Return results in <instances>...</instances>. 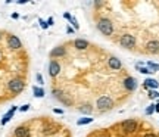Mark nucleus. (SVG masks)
Listing matches in <instances>:
<instances>
[{
	"label": "nucleus",
	"mask_w": 159,
	"mask_h": 137,
	"mask_svg": "<svg viewBox=\"0 0 159 137\" xmlns=\"http://www.w3.org/2000/svg\"><path fill=\"white\" fill-rule=\"evenodd\" d=\"M144 137H158V136H156V134H152V133H150V134H146Z\"/></svg>",
	"instance_id": "30"
},
{
	"label": "nucleus",
	"mask_w": 159,
	"mask_h": 137,
	"mask_svg": "<svg viewBox=\"0 0 159 137\" xmlns=\"http://www.w3.org/2000/svg\"><path fill=\"white\" fill-rule=\"evenodd\" d=\"M74 46L78 49V50H85L87 47H89V43L85 40H81V39H77V40L74 41Z\"/></svg>",
	"instance_id": "14"
},
{
	"label": "nucleus",
	"mask_w": 159,
	"mask_h": 137,
	"mask_svg": "<svg viewBox=\"0 0 159 137\" xmlns=\"http://www.w3.org/2000/svg\"><path fill=\"white\" fill-rule=\"evenodd\" d=\"M149 94H150V97H158L159 96V93H156V91H150Z\"/></svg>",
	"instance_id": "26"
},
{
	"label": "nucleus",
	"mask_w": 159,
	"mask_h": 137,
	"mask_svg": "<svg viewBox=\"0 0 159 137\" xmlns=\"http://www.w3.org/2000/svg\"><path fill=\"white\" fill-rule=\"evenodd\" d=\"M12 18H13V19H18V18H19V15H18V13H12Z\"/></svg>",
	"instance_id": "29"
},
{
	"label": "nucleus",
	"mask_w": 159,
	"mask_h": 137,
	"mask_svg": "<svg viewBox=\"0 0 159 137\" xmlns=\"http://www.w3.org/2000/svg\"><path fill=\"white\" fill-rule=\"evenodd\" d=\"M46 22H47V25H53V18H49Z\"/></svg>",
	"instance_id": "28"
},
{
	"label": "nucleus",
	"mask_w": 159,
	"mask_h": 137,
	"mask_svg": "<svg viewBox=\"0 0 159 137\" xmlns=\"http://www.w3.org/2000/svg\"><path fill=\"white\" fill-rule=\"evenodd\" d=\"M97 28H99V31H102L105 35H111L114 33V24L111 22L108 18H102L97 22Z\"/></svg>",
	"instance_id": "1"
},
{
	"label": "nucleus",
	"mask_w": 159,
	"mask_h": 137,
	"mask_svg": "<svg viewBox=\"0 0 159 137\" xmlns=\"http://www.w3.org/2000/svg\"><path fill=\"white\" fill-rule=\"evenodd\" d=\"M139 127V122L136 120H127L122 122V128H124L125 133H134Z\"/></svg>",
	"instance_id": "6"
},
{
	"label": "nucleus",
	"mask_w": 159,
	"mask_h": 137,
	"mask_svg": "<svg viewBox=\"0 0 159 137\" xmlns=\"http://www.w3.org/2000/svg\"><path fill=\"white\" fill-rule=\"evenodd\" d=\"M30 109V105H22L21 108H19V111H22V112H25V111H28Z\"/></svg>",
	"instance_id": "24"
},
{
	"label": "nucleus",
	"mask_w": 159,
	"mask_h": 137,
	"mask_svg": "<svg viewBox=\"0 0 159 137\" xmlns=\"http://www.w3.org/2000/svg\"><path fill=\"white\" fill-rule=\"evenodd\" d=\"M40 25H41V28H43V30H46L47 27H49V25H47V22H46V21H43V19H40Z\"/></svg>",
	"instance_id": "23"
},
{
	"label": "nucleus",
	"mask_w": 159,
	"mask_h": 137,
	"mask_svg": "<svg viewBox=\"0 0 159 137\" xmlns=\"http://www.w3.org/2000/svg\"><path fill=\"white\" fill-rule=\"evenodd\" d=\"M63 18H65V19H69V21L72 19V16H71L69 13H63Z\"/></svg>",
	"instance_id": "27"
},
{
	"label": "nucleus",
	"mask_w": 159,
	"mask_h": 137,
	"mask_svg": "<svg viewBox=\"0 0 159 137\" xmlns=\"http://www.w3.org/2000/svg\"><path fill=\"white\" fill-rule=\"evenodd\" d=\"M124 87L127 89V90H130V91L136 90V87H137L136 80H134L133 77H127V78L124 80Z\"/></svg>",
	"instance_id": "9"
},
{
	"label": "nucleus",
	"mask_w": 159,
	"mask_h": 137,
	"mask_svg": "<svg viewBox=\"0 0 159 137\" xmlns=\"http://www.w3.org/2000/svg\"><path fill=\"white\" fill-rule=\"evenodd\" d=\"M80 112H83V114H91V111H93V108H91L90 105H83V106H80Z\"/></svg>",
	"instance_id": "18"
},
{
	"label": "nucleus",
	"mask_w": 159,
	"mask_h": 137,
	"mask_svg": "<svg viewBox=\"0 0 159 137\" xmlns=\"http://www.w3.org/2000/svg\"><path fill=\"white\" fill-rule=\"evenodd\" d=\"M91 121H93V118H89V116H87V118H81V120H78L77 121V124H78V126H85V124H89V122H91Z\"/></svg>",
	"instance_id": "20"
},
{
	"label": "nucleus",
	"mask_w": 159,
	"mask_h": 137,
	"mask_svg": "<svg viewBox=\"0 0 159 137\" xmlns=\"http://www.w3.org/2000/svg\"><path fill=\"white\" fill-rule=\"evenodd\" d=\"M0 39H2V33H0Z\"/></svg>",
	"instance_id": "32"
},
{
	"label": "nucleus",
	"mask_w": 159,
	"mask_h": 137,
	"mask_svg": "<svg viewBox=\"0 0 159 137\" xmlns=\"http://www.w3.org/2000/svg\"><path fill=\"white\" fill-rule=\"evenodd\" d=\"M33 91L35 97H44V90L41 87H33Z\"/></svg>",
	"instance_id": "17"
},
{
	"label": "nucleus",
	"mask_w": 159,
	"mask_h": 137,
	"mask_svg": "<svg viewBox=\"0 0 159 137\" xmlns=\"http://www.w3.org/2000/svg\"><path fill=\"white\" fill-rule=\"evenodd\" d=\"M144 86L148 87V89H158L159 83L156 80H153V78H148V80L144 81Z\"/></svg>",
	"instance_id": "15"
},
{
	"label": "nucleus",
	"mask_w": 159,
	"mask_h": 137,
	"mask_svg": "<svg viewBox=\"0 0 159 137\" xmlns=\"http://www.w3.org/2000/svg\"><path fill=\"white\" fill-rule=\"evenodd\" d=\"M35 78H37V83H39V84H43V83H44V81H43V75L41 74H37L35 75Z\"/></svg>",
	"instance_id": "22"
},
{
	"label": "nucleus",
	"mask_w": 159,
	"mask_h": 137,
	"mask_svg": "<svg viewBox=\"0 0 159 137\" xmlns=\"http://www.w3.org/2000/svg\"><path fill=\"white\" fill-rule=\"evenodd\" d=\"M148 69L150 72H155V71H159V65L153 62H148Z\"/></svg>",
	"instance_id": "19"
},
{
	"label": "nucleus",
	"mask_w": 159,
	"mask_h": 137,
	"mask_svg": "<svg viewBox=\"0 0 159 137\" xmlns=\"http://www.w3.org/2000/svg\"><path fill=\"white\" fill-rule=\"evenodd\" d=\"M71 24H72V25H74V27H75V28H77V30H78V24H77V21H75V19H74V18H72V19H71Z\"/></svg>",
	"instance_id": "25"
},
{
	"label": "nucleus",
	"mask_w": 159,
	"mask_h": 137,
	"mask_svg": "<svg viewBox=\"0 0 159 137\" xmlns=\"http://www.w3.org/2000/svg\"><path fill=\"white\" fill-rule=\"evenodd\" d=\"M59 72H61V65H59V62L50 61V63H49V74H50L52 77H56Z\"/></svg>",
	"instance_id": "7"
},
{
	"label": "nucleus",
	"mask_w": 159,
	"mask_h": 137,
	"mask_svg": "<svg viewBox=\"0 0 159 137\" xmlns=\"http://www.w3.org/2000/svg\"><path fill=\"white\" fill-rule=\"evenodd\" d=\"M146 47H148L149 52H152V53H156V52H159V41H156V40L149 41L148 44H146Z\"/></svg>",
	"instance_id": "12"
},
{
	"label": "nucleus",
	"mask_w": 159,
	"mask_h": 137,
	"mask_svg": "<svg viewBox=\"0 0 159 137\" xmlns=\"http://www.w3.org/2000/svg\"><path fill=\"white\" fill-rule=\"evenodd\" d=\"M16 106H12L11 108V111H7V112H6L5 115H3V118H2V121H0V124H2V126H5V124H7V122H9V121L12 120V116H13V114H15V112H16Z\"/></svg>",
	"instance_id": "8"
},
{
	"label": "nucleus",
	"mask_w": 159,
	"mask_h": 137,
	"mask_svg": "<svg viewBox=\"0 0 159 137\" xmlns=\"http://www.w3.org/2000/svg\"><path fill=\"white\" fill-rule=\"evenodd\" d=\"M7 47L12 49V50H18V49L22 47V43H21V40L18 39L16 35H9L7 37Z\"/></svg>",
	"instance_id": "5"
},
{
	"label": "nucleus",
	"mask_w": 159,
	"mask_h": 137,
	"mask_svg": "<svg viewBox=\"0 0 159 137\" xmlns=\"http://www.w3.org/2000/svg\"><path fill=\"white\" fill-rule=\"evenodd\" d=\"M112 106H114V102H112L111 97L108 96L99 97V100H97V109L99 111H109Z\"/></svg>",
	"instance_id": "3"
},
{
	"label": "nucleus",
	"mask_w": 159,
	"mask_h": 137,
	"mask_svg": "<svg viewBox=\"0 0 159 137\" xmlns=\"http://www.w3.org/2000/svg\"><path fill=\"white\" fill-rule=\"evenodd\" d=\"M24 87H25V83H24L21 78H12V80L7 83L9 91H11V93H15V94L21 93V91L24 90Z\"/></svg>",
	"instance_id": "2"
},
{
	"label": "nucleus",
	"mask_w": 159,
	"mask_h": 137,
	"mask_svg": "<svg viewBox=\"0 0 159 137\" xmlns=\"http://www.w3.org/2000/svg\"><path fill=\"white\" fill-rule=\"evenodd\" d=\"M63 55H65V47H62V46H59V47H55V49L50 52V56H52V57L63 56Z\"/></svg>",
	"instance_id": "13"
},
{
	"label": "nucleus",
	"mask_w": 159,
	"mask_h": 137,
	"mask_svg": "<svg viewBox=\"0 0 159 137\" xmlns=\"http://www.w3.org/2000/svg\"><path fill=\"white\" fill-rule=\"evenodd\" d=\"M53 94L61 100V102H63V103H66V105H71V100H68V99H65V97L62 96V91H59V90H53Z\"/></svg>",
	"instance_id": "16"
},
{
	"label": "nucleus",
	"mask_w": 159,
	"mask_h": 137,
	"mask_svg": "<svg viewBox=\"0 0 159 137\" xmlns=\"http://www.w3.org/2000/svg\"><path fill=\"white\" fill-rule=\"evenodd\" d=\"M155 111H156V112H159V103H156V105H155Z\"/></svg>",
	"instance_id": "31"
},
{
	"label": "nucleus",
	"mask_w": 159,
	"mask_h": 137,
	"mask_svg": "<svg viewBox=\"0 0 159 137\" xmlns=\"http://www.w3.org/2000/svg\"><path fill=\"white\" fill-rule=\"evenodd\" d=\"M119 43H121L122 47L131 49V47H134V44H136V39H134V35H131V34H124L121 37Z\"/></svg>",
	"instance_id": "4"
},
{
	"label": "nucleus",
	"mask_w": 159,
	"mask_h": 137,
	"mask_svg": "<svg viewBox=\"0 0 159 137\" xmlns=\"http://www.w3.org/2000/svg\"><path fill=\"white\" fill-rule=\"evenodd\" d=\"M153 112H155V105H150V106L146 109V114L150 115V114H153Z\"/></svg>",
	"instance_id": "21"
},
{
	"label": "nucleus",
	"mask_w": 159,
	"mask_h": 137,
	"mask_svg": "<svg viewBox=\"0 0 159 137\" xmlns=\"http://www.w3.org/2000/svg\"><path fill=\"white\" fill-rule=\"evenodd\" d=\"M109 66L114 69V71H118V69H121V66H122V63H121V61H119L118 57H111L109 59Z\"/></svg>",
	"instance_id": "11"
},
{
	"label": "nucleus",
	"mask_w": 159,
	"mask_h": 137,
	"mask_svg": "<svg viewBox=\"0 0 159 137\" xmlns=\"http://www.w3.org/2000/svg\"><path fill=\"white\" fill-rule=\"evenodd\" d=\"M15 137H30V130L27 127H16L15 128Z\"/></svg>",
	"instance_id": "10"
}]
</instances>
